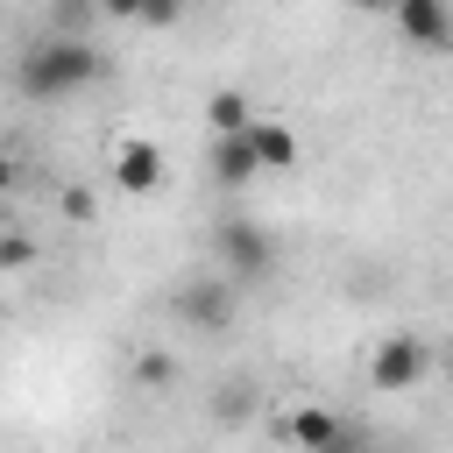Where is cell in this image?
Returning <instances> with one entry per match:
<instances>
[{
	"label": "cell",
	"instance_id": "16",
	"mask_svg": "<svg viewBox=\"0 0 453 453\" xmlns=\"http://www.w3.org/2000/svg\"><path fill=\"white\" fill-rule=\"evenodd\" d=\"M7 191H14V156L0 149V198H7Z\"/></svg>",
	"mask_w": 453,
	"mask_h": 453
},
{
	"label": "cell",
	"instance_id": "6",
	"mask_svg": "<svg viewBox=\"0 0 453 453\" xmlns=\"http://www.w3.org/2000/svg\"><path fill=\"white\" fill-rule=\"evenodd\" d=\"M389 14L411 50H453V0H389Z\"/></svg>",
	"mask_w": 453,
	"mask_h": 453
},
{
	"label": "cell",
	"instance_id": "3",
	"mask_svg": "<svg viewBox=\"0 0 453 453\" xmlns=\"http://www.w3.org/2000/svg\"><path fill=\"white\" fill-rule=\"evenodd\" d=\"M425 368H432L425 340H418V333H389V340H375V354H368V389L403 396V389L425 382Z\"/></svg>",
	"mask_w": 453,
	"mask_h": 453
},
{
	"label": "cell",
	"instance_id": "4",
	"mask_svg": "<svg viewBox=\"0 0 453 453\" xmlns=\"http://www.w3.org/2000/svg\"><path fill=\"white\" fill-rule=\"evenodd\" d=\"M170 311H177L184 326H198V333H226L234 311H241V290H234L226 276H191V283H177Z\"/></svg>",
	"mask_w": 453,
	"mask_h": 453
},
{
	"label": "cell",
	"instance_id": "5",
	"mask_svg": "<svg viewBox=\"0 0 453 453\" xmlns=\"http://www.w3.org/2000/svg\"><path fill=\"white\" fill-rule=\"evenodd\" d=\"M106 170H113V184H120L127 198H149V191H163V149H156V142H142V134H120V142H106Z\"/></svg>",
	"mask_w": 453,
	"mask_h": 453
},
{
	"label": "cell",
	"instance_id": "7",
	"mask_svg": "<svg viewBox=\"0 0 453 453\" xmlns=\"http://www.w3.org/2000/svg\"><path fill=\"white\" fill-rule=\"evenodd\" d=\"M276 432H283L297 453H326L347 425H340V411H326V403H297V411H283V418H276Z\"/></svg>",
	"mask_w": 453,
	"mask_h": 453
},
{
	"label": "cell",
	"instance_id": "11",
	"mask_svg": "<svg viewBox=\"0 0 453 453\" xmlns=\"http://www.w3.org/2000/svg\"><path fill=\"white\" fill-rule=\"evenodd\" d=\"M134 382H142V389H170V382H177V354L142 347V354H134Z\"/></svg>",
	"mask_w": 453,
	"mask_h": 453
},
{
	"label": "cell",
	"instance_id": "10",
	"mask_svg": "<svg viewBox=\"0 0 453 453\" xmlns=\"http://www.w3.org/2000/svg\"><path fill=\"white\" fill-rule=\"evenodd\" d=\"M205 120H212V134H248V127H255V106H248V92L219 85V92L205 99Z\"/></svg>",
	"mask_w": 453,
	"mask_h": 453
},
{
	"label": "cell",
	"instance_id": "13",
	"mask_svg": "<svg viewBox=\"0 0 453 453\" xmlns=\"http://www.w3.org/2000/svg\"><path fill=\"white\" fill-rule=\"evenodd\" d=\"M35 262V241L28 234H0V269H28Z\"/></svg>",
	"mask_w": 453,
	"mask_h": 453
},
{
	"label": "cell",
	"instance_id": "8",
	"mask_svg": "<svg viewBox=\"0 0 453 453\" xmlns=\"http://www.w3.org/2000/svg\"><path fill=\"white\" fill-rule=\"evenodd\" d=\"M212 177H219L226 191L255 184V177H262V163H255V142H248V134H212Z\"/></svg>",
	"mask_w": 453,
	"mask_h": 453
},
{
	"label": "cell",
	"instance_id": "12",
	"mask_svg": "<svg viewBox=\"0 0 453 453\" xmlns=\"http://www.w3.org/2000/svg\"><path fill=\"white\" fill-rule=\"evenodd\" d=\"M57 205H64V219H71V226H92V191H85V184H64V191H57Z\"/></svg>",
	"mask_w": 453,
	"mask_h": 453
},
{
	"label": "cell",
	"instance_id": "14",
	"mask_svg": "<svg viewBox=\"0 0 453 453\" xmlns=\"http://www.w3.org/2000/svg\"><path fill=\"white\" fill-rule=\"evenodd\" d=\"M212 411H219V418H241V411H248V389H241V382H234V389H219V396H212Z\"/></svg>",
	"mask_w": 453,
	"mask_h": 453
},
{
	"label": "cell",
	"instance_id": "18",
	"mask_svg": "<svg viewBox=\"0 0 453 453\" xmlns=\"http://www.w3.org/2000/svg\"><path fill=\"white\" fill-rule=\"evenodd\" d=\"M347 7H389V0H347Z\"/></svg>",
	"mask_w": 453,
	"mask_h": 453
},
{
	"label": "cell",
	"instance_id": "9",
	"mask_svg": "<svg viewBox=\"0 0 453 453\" xmlns=\"http://www.w3.org/2000/svg\"><path fill=\"white\" fill-rule=\"evenodd\" d=\"M248 142H255V163H262V170H276V177H283V170H297V134H290L283 120H255V127H248Z\"/></svg>",
	"mask_w": 453,
	"mask_h": 453
},
{
	"label": "cell",
	"instance_id": "1",
	"mask_svg": "<svg viewBox=\"0 0 453 453\" xmlns=\"http://www.w3.org/2000/svg\"><path fill=\"white\" fill-rule=\"evenodd\" d=\"M106 78V57L85 42V35H35L21 57H14V92L35 99V106H57V99H78Z\"/></svg>",
	"mask_w": 453,
	"mask_h": 453
},
{
	"label": "cell",
	"instance_id": "17",
	"mask_svg": "<svg viewBox=\"0 0 453 453\" xmlns=\"http://www.w3.org/2000/svg\"><path fill=\"white\" fill-rule=\"evenodd\" d=\"M326 453H361V439H354V432H340V439H333Z\"/></svg>",
	"mask_w": 453,
	"mask_h": 453
},
{
	"label": "cell",
	"instance_id": "2",
	"mask_svg": "<svg viewBox=\"0 0 453 453\" xmlns=\"http://www.w3.org/2000/svg\"><path fill=\"white\" fill-rule=\"evenodd\" d=\"M212 262H219V276H226L234 290H248V283L269 276L276 248H269V234H262L255 219H219V234H212Z\"/></svg>",
	"mask_w": 453,
	"mask_h": 453
},
{
	"label": "cell",
	"instance_id": "15",
	"mask_svg": "<svg viewBox=\"0 0 453 453\" xmlns=\"http://www.w3.org/2000/svg\"><path fill=\"white\" fill-rule=\"evenodd\" d=\"M99 7H106L113 21H142V0H99Z\"/></svg>",
	"mask_w": 453,
	"mask_h": 453
}]
</instances>
